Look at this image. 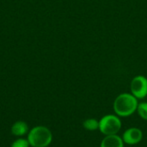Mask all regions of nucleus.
Instances as JSON below:
<instances>
[{
	"mask_svg": "<svg viewBox=\"0 0 147 147\" xmlns=\"http://www.w3.org/2000/svg\"><path fill=\"white\" fill-rule=\"evenodd\" d=\"M138 105V99L132 93H122L115 98L114 102V110L116 115L127 117L137 110Z\"/></svg>",
	"mask_w": 147,
	"mask_h": 147,
	"instance_id": "obj_1",
	"label": "nucleus"
},
{
	"mask_svg": "<svg viewBox=\"0 0 147 147\" xmlns=\"http://www.w3.org/2000/svg\"><path fill=\"white\" fill-rule=\"evenodd\" d=\"M28 141L32 147H47L53 140L52 132L44 126L33 127L28 134Z\"/></svg>",
	"mask_w": 147,
	"mask_h": 147,
	"instance_id": "obj_2",
	"label": "nucleus"
},
{
	"mask_svg": "<svg viewBox=\"0 0 147 147\" xmlns=\"http://www.w3.org/2000/svg\"><path fill=\"white\" fill-rule=\"evenodd\" d=\"M121 121L118 115H106L99 121V130L105 136L117 134L121 128Z\"/></svg>",
	"mask_w": 147,
	"mask_h": 147,
	"instance_id": "obj_3",
	"label": "nucleus"
},
{
	"mask_svg": "<svg viewBox=\"0 0 147 147\" xmlns=\"http://www.w3.org/2000/svg\"><path fill=\"white\" fill-rule=\"evenodd\" d=\"M131 93L137 99H143L147 96V78L142 75L133 78L130 84Z\"/></svg>",
	"mask_w": 147,
	"mask_h": 147,
	"instance_id": "obj_4",
	"label": "nucleus"
},
{
	"mask_svg": "<svg viewBox=\"0 0 147 147\" xmlns=\"http://www.w3.org/2000/svg\"><path fill=\"white\" fill-rule=\"evenodd\" d=\"M121 138L125 144L134 146L139 144L142 140L143 133L138 127H130L124 132Z\"/></svg>",
	"mask_w": 147,
	"mask_h": 147,
	"instance_id": "obj_5",
	"label": "nucleus"
},
{
	"mask_svg": "<svg viewBox=\"0 0 147 147\" xmlns=\"http://www.w3.org/2000/svg\"><path fill=\"white\" fill-rule=\"evenodd\" d=\"M124 141L118 134L107 135L101 142L100 147H124Z\"/></svg>",
	"mask_w": 147,
	"mask_h": 147,
	"instance_id": "obj_6",
	"label": "nucleus"
},
{
	"mask_svg": "<svg viewBox=\"0 0 147 147\" xmlns=\"http://www.w3.org/2000/svg\"><path fill=\"white\" fill-rule=\"evenodd\" d=\"M28 131V124L22 121H18L13 124L11 127V133L15 136H23L25 135Z\"/></svg>",
	"mask_w": 147,
	"mask_h": 147,
	"instance_id": "obj_7",
	"label": "nucleus"
},
{
	"mask_svg": "<svg viewBox=\"0 0 147 147\" xmlns=\"http://www.w3.org/2000/svg\"><path fill=\"white\" fill-rule=\"evenodd\" d=\"M83 126L86 130L89 131H96L99 129V121L94 118H90L85 120L83 122Z\"/></svg>",
	"mask_w": 147,
	"mask_h": 147,
	"instance_id": "obj_8",
	"label": "nucleus"
},
{
	"mask_svg": "<svg viewBox=\"0 0 147 147\" xmlns=\"http://www.w3.org/2000/svg\"><path fill=\"white\" fill-rule=\"evenodd\" d=\"M138 115L145 121H147V102H143L139 103L138 107H137V110Z\"/></svg>",
	"mask_w": 147,
	"mask_h": 147,
	"instance_id": "obj_9",
	"label": "nucleus"
},
{
	"mask_svg": "<svg viewBox=\"0 0 147 147\" xmlns=\"http://www.w3.org/2000/svg\"><path fill=\"white\" fill-rule=\"evenodd\" d=\"M30 145L28 141V140H25V139H22V138H20V139H17L16 140H15L12 144H11V146L10 147H29Z\"/></svg>",
	"mask_w": 147,
	"mask_h": 147,
	"instance_id": "obj_10",
	"label": "nucleus"
}]
</instances>
